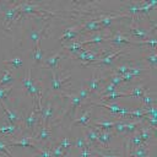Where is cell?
<instances>
[{"label": "cell", "instance_id": "obj_9", "mask_svg": "<svg viewBox=\"0 0 157 157\" xmlns=\"http://www.w3.org/2000/svg\"><path fill=\"white\" fill-rule=\"evenodd\" d=\"M99 83H101V76H98L97 72H96V70H93L91 78L86 82V85H87L86 88L88 90L90 93L96 92V91H98V88H99Z\"/></svg>", "mask_w": 157, "mask_h": 157}, {"label": "cell", "instance_id": "obj_27", "mask_svg": "<svg viewBox=\"0 0 157 157\" xmlns=\"http://www.w3.org/2000/svg\"><path fill=\"white\" fill-rule=\"evenodd\" d=\"M32 58L34 59V61L37 64H40L43 61V53L40 50V45H37V47H33V50H32Z\"/></svg>", "mask_w": 157, "mask_h": 157}, {"label": "cell", "instance_id": "obj_31", "mask_svg": "<svg viewBox=\"0 0 157 157\" xmlns=\"http://www.w3.org/2000/svg\"><path fill=\"white\" fill-rule=\"evenodd\" d=\"M140 5H141V2H129L126 6V11L132 15L140 13Z\"/></svg>", "mask_w": 157, "mask_h": 157}, {"label": "cell", "instance_id": "obj_1", "mask_svg": "<svg viewBox=\"0 0 157 157\" xmlns=\"http://www.w3.org/2000/svg\"><path fill=\"white\" fill-rule=\"evenodd\" d=\"M37 115H36V102H32V109L31 112L23 118V123H25V128L27 130H29L31 132H34L36 125H37Z\"/></svg>", "mask_w": 157, "mask_h": 157}, {"label": "cell", "instance_id": "obj_12", "mask_svg": "<svg viewBox=\"0 0 157 157\" xmlns=\"http://www.w3.org/2000/svg\"><path fill=\"white\" fill-rule=\"evenodd\" d=\"M109 42H112L115 47H121L123 44H131V39L129 38V37H126V36H124V34H121V33H115L114 36H112V37H109V39H108Z\"/></svg>", "mask_w": 157, "mask_h": 157}, {"label": "cell", "instance_id": "obj_13", "mask_svg": "<svg viewBox=\"0 0 157 157\" xmlns=\"http://www.w3.org/2000/svg\"><path fill=\"white\" fill-rule=\"evenodd\" d=\"M109 34H103V33H98L96 36H93L92 38H88V39H85V40H81L80 44L81 45H85V44H99V43H103L105 40L109 39Z\"/></svg>", "mask_w": 157, "mask_h": 157}, {"label": "cell", "instance_id": "obj_20", "mask_svg": "<svg viewBox=\"0 0 157 157\" xmlns=\"http://www.w3.org/2000/svg\"><path fill=\"white\" fill-rule=\"evenodd\" d=\"M59 60H60V53L58 52V53H55V54H53V55H50V56H48V58L45 59V66H48V67L55 70V69L58 67Z\"/></svg>", "mask_w": 157, "mask_h": 157}, {"label": "cell", "instance_id": "obj_40", "mask_svg": "<svg viewBox=\"0 0 157 157\" xmlns=\"http://www.w3.org/2000/svg\"><path fill=\"white\" fill-rule=\"evenodd\" d=\"M74 146H75V147H77V148H80V150H82L83 147H87L85 137H83V136H81V137L78 136V137L74 141Z\"/></svg>", "mask_w": 157, "mask_h": 157}, {"label": "cell", "instance_id": "obj_25", "mask_svg": "<svg viewBox=\"0 0 157 157\" xmlns=\"http://www.w3.org/2000/svg\"><path fill=\"white\" fill-rule=\"evenodd\" d=\"M2 71H4V76L0 78V86L6 85V83H11V82L13 81V77H12V72H11V70H10V69H7V67H5V69H2Z\"/></svg>", "mask_w": 157, "mask_h": 157}, {"label": "cell", "instance_id": "obj_11", "mask_svg": "<svg viewBox=\"0 0 157 157\" xmlns=\"http://www.w3.org/2000/svg\"><path fill=\"white\" fill-rule=\"evenodd\" d=\"M7 142V146L11 147V146H22V147H33L36 150H39V147L32 141V137H22L21 140L18 141H6Z\"/></svg>", "mask_w": 157, "mask_h": 157}, {"label": "cell", "instance_id": "obj_28", "mask_svg": "<svg viewBox=\"0 0 157 157\" xmlns=\"http://www.w3.org/2000/svg\"><path fill=\"white\" fill-rule=\"evenodd\" d=\"M115 17H118V16H105V17H101V18L98 20V23H99L101 28L104 29V28L109 27V26L112 25V21H113Z\"/></svg>", "mask_w": 157, "mask_h": 157}, {"label": "cell", "instance_id": "obj_36", "mask_svg": "<svg viewBox=\"0 0 157 157\" xmlns=\"http://www.w3.org/2000/svg\"><path fill=\"white\" fill-rule=\"evenodd\" d=\"M9 148H10V147L7 146V142L0 140V153L4 155V156H6V157H12V155H11L10 151H9Z\"/></svg>", "mask_w": 157, "mask_h": 157}, {"label": "cell", "instance_id": "obj_23", "mask_svg": "<svg viewBox=\"0 0 157 157\" xmlns=\"http://www.w3.org/2000/svg\"><path fill=\"white\" fill-rule=\"evenodd\" d=\"M63 47H64L65 49L70 50V52L76 53V54L85 49V48H83V45H81V44H80V42H70L69 44H63Z\"/></svg>", "mask_w": 157, "mask_h": 157}, {"label": "cell", "instance_id": "obj_7", "mask_svg": "<svg viewBox=\"0 0 157 157\" xmlns=\"http://www.w3.org/2000/svg\"><path fill=\"white\" fill-rule=\"evenodd\" d=\"M53 112H54V105H53V102L49 99L47 102V105L44 109H42V125L43 126H48L52 117H53Z\"/></svg>", "mask_w": 157, "mask_h": 157}, {"label": "cell", "instance_id": "obj_19", "mask_svg": "<svg viewBox=\"0 0 157 157\" xmlns=\"http://www.w3.org/2000/svg\"><path fill=\"white\" fill-rule=\"evenodd\" d=\"M130 32H131V34H132L134 37L139 38V40H142L144 38H148V36H150V33H148L146 29L141 28V27L130 26Z\"/></svg>", "mask_w": 157, "mask_h": 157}, {"label": "cell", "instance_id": "obj_26", "mask_svg": "<svg viewBox=\"0 0 157 157\" xmlns=\"http://www.w3.org/2000/svg\"><path fill=\"white\" fill-rule=\"evenodd\" d=\"M144 119H139V120H135V121H125V132H135L137 130V126L141 124Z\"/></svg>", "mask_w": 157, "mask_h": 157}, {"label": "cell", "instance_id": "obj_8", "mask_svg": "<svg viewBox=\"0 0 157 157\" xmlns=\"http://www.w3.org/2000/svg\"><path fill=\"white\" fill-rule=\"evenodd\" d=\"M81 32V27L80 25L77 26H71V27H67L64 29V33L61 36V42H65V40H72L74 38L77 37V34Z\"/></svg>", "mask_w": 157, "mask_h": 157}, {"label": "cell", "instance_id": "obj_47", "mask_svg": "<svg viewBox=\"0 0 157 157\" xmlns=\"http://www.w3.org/2000/svg\"><path fill=\"white\" fill-rule=\"evenodd\" d=\"M146 60L155 67V66H156V53L153 52L151 55H147V56H146Z\"/></svg>", "mask_w": 157, "mask_h": 157}, {"label": "cell", "instance_id": "obj_6", "mask_svg": "<svg viewBox=\"0 0 157 157\" xmlns=\"http://www.w3.org/2000/svg\"><path fill=\"white\" fill-rule=\"evenodd\" d=\"M85 132V140H86V145L87 147H97V131H94L93 129L88 126H86L83 129Z\"/></svg>", "mask_w": 157, "mask_h": 157}, {"label": "cell", "instance_id": "obj_49", "mask_svg": "<svg viewBox=\"0 0 157 157\" xmlns=\"http://www.w3.org/2000/svg\"><path fill=\"white\" fill-rule=\"evenodd\" d=\"M147 157H151V156H147Z\"/></svg>", "mask_w": 157, "mask_h": 157}, {"label": "cell", "instance_id": "obj_14", "mask_svg": "<svg viewBox=\"0 0 157 157\" xmlns=\"http://www.w3.org/2000/svg\"><path fill=\"white\" fill-rule=\"evenodd\" d=\"M50 136H52V132H50V130L48 129V126H40L39 128V131L32 137V140H36V141H40V142H43V141H47V140H49L50 139Z\"/></svg>", "mask_w": 157, "mask_h": 157}, {"label": "cell", "instance_id": "obj_34", "mask_svg": "<svg viewBox=\"0 0 157 157\" xmlns=\"http://www.w3.org/2000/svg\"><path fill=\"white\" fill-rule=\"evenodd\" d=\"M29 37H31V39H32V42H33V47L39 45V40H40V38H42V33H39L37 29H33V31L29 33Z\"/></svg>", "mask_w": 157, "mask_h": 157}, {"label": "cell", "instance_id": "obj_33", "mask_svg": "<svg viewBox=\"0 0 157 157\" xmlns=\"http://www.w3.org/2000/svg\"><path fill=\"white\" fill-rule=\"evenodd\" d=\"M50 153H52V157H65L66 156V150H64L59 146H54L50 150Z\"/></svg>", "mask_w": 157, "mask_h": 157}, {"label": "cell", "instance_id": "obj_30", "mask_svg": "<svg viewBox=\"0 0 157 157\" xmlns=\"http://www.w3.org/2000/svg\"><path fill=\"white\" fill-rule=\"evenodd\" d=\"M145 88H144V86L142 85H137V86H135L134 88H132V91L131 92H129L130 93V97H137V98H141L144 94H145Z\"/></svg>", "mask_w": 157, "mask_h": 157}, {"label": "cell", "instance_id": "obj_48", "mask_svg": "<svg viewBox=\"0 0 157 157\" xmlns=\"http://www.w3.org/2000/svg\"><path fill=\"white\" fill-rule=\"evenodd\" d=\"M0 157H4V155H1V153H0Z\"/></svg>", "mask_w": 157, "mask_h": 157}, {"label": "cell", "instance_id": "obj_24", "mask_svg": "<svg viewBox=\"0 0 157 157\" xmlns=\"http://www.w3.org/2000/svg\"><path fill=\"white\" fill-rule=\"evenodd\" d=\"M134 157H147L148 156V151H147V146H139V147H134L132 152L130 153Z\"/></svg>", "mask_w": 157, "mask_h": 157}, {"label": "cell", "instance_id": "obj_3", "mask_svg": "<svg viewBox=\"0 0 157 157\" xmlns=\"http://www.w3.org/2000/svg\"><path fill=\"white\" fill-rule=\"evenodd\" d=\"M50 71H52V88H53L54 91H60V90L66 88L67 86H66V85H64V82H69L70 75H67V76H66V77H64V78H61V77L59 78V76L56 75L55 70L50 69Z\"/></svg>", "mask_w": 157, "mask_h": 157}, {"label": "cell", "instance_id": "obj_42", "mask_svg": "<svg viewBox=\"0 0 157 157\" xmlns=\"http://www.w3.org/2000/svg\"><path fill=\"white\" fill-rule=\"evenodd\" d=\"M93 150L92 147H83L81 150V152L78 153V157H90V156H93Z\"/></svg>", "mask_w": 157, "mask_h": 157}, {"label": "cell", "instance_id": "obj_46", "mask_svg": "<svg viewBox=\"0 0 157 157\" xmlns=\"http://www.w3.org/2000/svg\"><path fill=\"white\" fill-rule=\"evenodd\" d=\"M93 148H94V150H93V153L97 155V156H99V157H120L119 155H110V153L108 155V153H103L102 151H98L96 147H93Z\"/></svg>", "mask_w": 157, "mask_h": 157}, {"label": "cell", "instance_id": "obj_39", "mask_svg": "<svg viewBox=\"0 0 157 157\" xmlns=\"http://www.w3.org/2000/svg\"><path fill=\"white\" fill-rule=\"evenodd\" d=\"M76 94L80 97V99H81V101H85V99L90 96V92H88V90H87L85 86H81V87H80V90H78V92H77Z\"/></svg>", "mask_w": 157, "mask_h": 157}, {"label": "cell", "instance_id": "obj_43", "mask_svg": "<svg viewBox=\"0 0 157 157\" xmlns=\"http://www.w3.org/2000/svg\"><path fill=\"white\" fill-rule=\"evenodd\" d=\"M110 78V83H113L114 86H118V85H120L121 82H123V80H121V76L120 75H117V74H112V76L109 77Z\"/></svg>", "mask_w": 157, "mask_h": 157}, {"label": "cell", "instance_id": "obj_37", "mask_svg": "<svg viewBox=\"0 0 157 157\" xmlns=\"http://www.w3.org/2000/svg\"><path fill=\"white\" fill-rule=\"evenodd\" d=\"M129 67H130V65H128V64H124V65H120V66L115 67V69L113 70V72H114V74H117V75H120V76H123L124 74H126V72L129 71Z\"/></svg>", "mask_w": 157, "mask_h": 157}, {"label": "cell", "instance_id": "obj_45", "mask_svg": "<svg viewBox=\"0 0 157 157\" xmlns=\"http://www.w3.org/2000/svg\"><path fill=\"white\" fill-rule=\"evenodd\" d=\"M33 157H52V153H50L49 150H47V148H42V150H39L38 153L34 155Z\"/></svg>", "mask_w": 157, "mask_h": 157}, {"label": "cell", "instance_id": "obj_15", "mask_svg": "<svg viewBox=\"0 0 157 157\" xmlns=\"http://www.w3.org/2000/svg\"><path fill=\"white\" fill-rule=\"evenodd\" d=\"M123 97H130V93L129 92H110V93H107L104 96H101V101L102 103L104 102H109V101H114L117 98H123Z\"/></svg>", "mask_w": 157, "mask_h": 157}, {"label": "cell", "instance_id": "obj_38", "mask_svg": "<svg viewBox=\"0 0 157 157\" xmlns=\"http://www.w3.org/2000/svg\"><path fill=\"white\" fill-rule=\"evenodd\" d=\"M144 71H146V69L145 67H137V66H130L129 67V72L135 77V76H139V75H141Z\"/></svg>", "mask_w": 157, "mask_h": 157}, {"label": "cell", "instance_id": "obj_16", "mask_svg": "<svg viewBox=\"0 0 157 157\" xmlns=\"http://www.w3.org/2000/svg\"><path fill=\"white\" fill-rule=\"evenodd\" d=\"M63 94H64L65 97L70 98V102H71V117L74 118L75 110H76V108H77L78 105L82 104V101L80 99V97H78L76 93H63Z\"/></svg>", "mask_w": 157, "mask_h": 157}, {"label": "cell", "instance_id": "obj_4", "mask_svg": "<svg viewBox=\"0 0 157 157\" xmlns=\"http://www.w3.org/2000/svg\"><path fill=\"white\" fill-rule=\"evenodd\" d=\"M124 52H125V49H118V50L112 52L110 54H108V55H105V56H103V58L98 59L96 63L90 64V65H87V66H94V65H112V64H113L114 58L119 56V55H120L121 53H124Z\"/></svg>", "mask_w": 157, "mask_h": 157}, {"label": "cell", "instance_id": "obj_18", "mask_svg": "<svg viewBox=\"0 0 157 157\" xmlns=\"http://www.w3.org/2000/svg\"><path fill=\"white\" fill-rule=\"evenodd\" d=\"M139 134H140V136H141V140H142V142L146 145L152 137H153V129L151 128V126H145V128H140L139 130Z\"/></svg>", "mask_w": 157, "mask_h": 157}, {"label": "cell", "instance_id": "obj_2", "mask_svg": "<svg viewBox=\"0 0 157 157\" xmlns=\"http://www.w3.org/2000/svg\"><path fill=\"white\" fill-rule=\"evenodd\" d=\"M92 105H97V107H103V108H105V109H108L109 112H112V113H115V114H120L121 117H124V115H128V113H129V110L130 109H128V108H125V107H123V105H119L118 103H113V104H109V103H92Z\"/></svg>", "mask_w": 157, "mask_h": 157}, {"label": "cell", "instance_id": "obj_35", "mask_svg": "<svg viewBox=\"0 0 157 157\" xmlns=\"http://www.w3.org/2000/svg\"><path fill=\"white\" fill-rule=\"evenodd\" d=\"M56 146H59V147H61V148H64V150H70V147L71 146H74V141H71L70 139H67V137H64L63 140H60L59 142H58V145Z\"/></svg>", "mask_w": 157, "mask_h": 157}, {"label": "cell", "instance_id": "obj_32", "mask_svg": "<svg viewBox=\"0 0 157 157\" xmlns=\"http://www.w3.org/2000/svg\"><path fill=\"white\" fill-rule=\"evenodd\" d=\"M4 63L5 64H10V65H12L13 67H20V66H22V64H23V59L21 58V56H16V58H13V59H4Z\"/></svg>", "mask_w": 157, "mask_h": 157}, {"label": "cell", "instance_id": "obj_22", "mask_svg": "<svg viewBox=\"0 0 157 157\" xmlns=\"http://www.w3.org/2000/svg\"><path fill=\"white\" fill-rule=\"evenodd\" d=\"M17 10H18V7H9V9H6V11H5V21H4V26L5 27L7 26V23L12 22L16 18Z\"/></svg>", "mask_w": 157, "mask_h": 157}, {"label": "cell", "instance_id": "obj_17", "mask_svg": "<svg viewBox=\"0 0 157 157\" xmlns=\"http://www.w3.org/2000/svg\"><path fill=\"white\" fill-rule=\"evenodd\" d=\"M91 114H92V109H91V107H90V109L86 110V112L81 115V118L75 119V120L72 121V126H76V125H83L85 128L88 126V123H90V120H91Z\"/></svg>", "mask_w": 157, "mask_h": 157}, {"label": "cell", "instance_id": "obj_41", "mask_svg": "<svg viewBox=\"0 0 157 157\" xmlns=\"http://www.w3.org/2000/svg\"><path fill=\"white\" fill-rule=\"evenodd\" d=\"M140 99H141V102H142V103H144L145 105H147V108L155 104V99H153L152 97H150V96H147L146 93H145V94H144V96H142V97H141Z\"/></svg>", "mask_w": 157, "mask_h": 157}, {"label": "cell", "instance_id": "obj_21", "mask_svg": "<svg viewBox=\"0 0 157 157\" xmlns=\"http://www.w3.org/2000/svg\"><path fill=\"white\" fill-rule=\"evenodd\" d=\"M80 27H81V29L83 32H91V31H99V29H102L99 23H98V20H91V21L86 22L83 26H80Z\"/></svg>", "mask_w": 157, "mask_h": 157}, {"label": "cell", "instance_id": "obj_10", "mask_svg": "<svg viewBox=\"0 0 157 157\" xmlns=\"http://www.w3.org/2000/svg\"><path fill=\"white\" fill-rule=\"evenodd\" d=\"M0 105H1V108L4 109L5 115H6L7 120H9V123L12 124V125H15V126H17V124H18V115H17L13 110H11V109L7 108V105L5 104V102H4L2 99H0Z\"/></svg>", "mask_w": 157, "mask_h": 157}, {"label": "cell", "instance_id": "obj_44", "mask_svg": "<svg viewBox=\"0 0 157 157\" xmlns=\"http://www.w3.org/2000/svg\"><path fill=\"white\" fill-rule=\"evenodd\" d=\"M114 129H115V131H117V132H125V121H124V120L115 121Z\"/></svg>", "mask_w": 157, "mask_h": 157}, {"label": "cell", "instance_id": "obj_29", "mask_svg": "<svg viewBox=\"0 0 157 157\" xmlns=\"http://www.w3.org/2000/svg\"><path fill=\"white\" fill-rule=\"evenodd\" d=\"M130 145H132L134 147H139V146H144V145H145V144L142 142L141 136H140V134H139L137 130L134 132L132 137H130ZM145 146H146V145H145Z\"/></svg>", "mask_w": 157, "mask_h": 157}, {"label": "cell", "instance_id": "obj_5", "mask_svg": "<svg viewBox=\"0 0 157 157\" xmlns=\"http://www.w3.org/2000/svg\"><path fill=\"white\" fill-rule=\"evenodd\" d=\"M112 137H113V134L109 132L108 130H99V131H97V147H98V145H101L102 148H107V146L110 142Z\"/></svg>", "mask_w": 157, "mask_h": 157}]
</instances>
